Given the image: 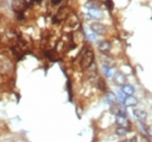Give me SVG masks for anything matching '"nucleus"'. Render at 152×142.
I'll return each mask as SVG.
<instances>
[{"instance_id":"obj_17","label":"nucleus","mask_w":152,"mask_h":142,"mask_svg":"<svg viewBox=\"0 0 152 142\" xmlns=\"http://www.w3.org/2000/svg\"><path fill=\"white\" fill-rule=\"evenodd\" d=\"M99 88L101 89L102 91H104V90H105V85H104V81H103V80H101V79L99 80Z\"/></svg>"},{"instance_id":"obj_6","label":"nucleus","mask_w":152,"mask_h":142,"mask_svg":"<svg viewBox=\"0 0 152 142\" xmlns=\"http://www.w3.org/2000/svg\"><path fill=\"white\" fill-rule=\"evenodd\" d=\"M134 116L137 118L139 122L143 124V122L147 120L148 114L145 111H142V110H134Z\"/></svg>"},{"instance_id":"obj_15","label":"nucleus","mask_w":152,"mask_h":142,"mask_svg":"<svg viewBox=\"0 0 152 142\" xmlns=\"http://www.w3.org/2000/svg\"><path fill=\"white\" fill-rule=\"evenodd\" d=\"M103 73H104V75L107 76V77H111L112 76V74H111V69L110 67H108V66H103Z\"/></svg>"},{"instance_id":"obj_14","label":"nucleus","mask_w":152,"mask_h":142,"mask_svg":"<svg viewBox=\"0 0 152 142\" xmlns=\"http://www.w3.org/2000/svg\"><path fill=\"white\" fill-rule=\"evenodd\" d=\"M128 131H129V128H125V127H118L116 128V135L118 136H125V135H127Z\"/></svg>"},{"instance_id":"obj_11","label":"nucleus","mask_w":152,"mask_h":142,"mask_svg":"<svg viewBox=\"0 0 152 142\" xmlns=\"http://www.w3.org/2000/svg\"><path fill=\"white\" fill-rule=\"evenodd\" d=\"M122 92L127 97L128 96H132L134 92H135V88L132 85H124V86H122Z\"/></svg>"},{"instance_id":"obj_3","label":"nucleus","mask_w":152,"mask_h":142,"mask_svg":"<svg viewBox=\"0 0 152 142\" xmlns=\"http://www.w3.org/2000/svg\"><path fill=\"white\" fill-rule=\"evenodd\" d=\"M90 30L97 35H104L107 33V27L101 23H93L90 25Z\"/></svg>"},{"instance_id":"obj_7","label":"nucleus","mask_w":152,"mask_h":142,"mask_svg":"<svg viewBox=\"0 0 152 142\" xmlns=\"http://www.w3.org/2000/svg\"><path fill=\"white\" fill-rule=\"evenodd\" d=\"M115 122H116L118 127L129 128V122H128L127 117H124V116H116V117H115Z\"/></svg>"},{"instance_id":"obj_8","label":"nucleus","mask_w":152,"mask_h":142,"mask_svg":"<svg viewBox=\"0 0 152 142\" xmlns=\"http://www.w3.org/2000/svg\"><path fill=\"white\" fill-rule=\"evenodd\" d=\"M99 50L102 52V53L107 54L108 52H110V50H111V44L107 41V40H104V41H101L100 44H99Z\"/></svg>"},{"instance_id":"obj_9","label":"nucleus","mask_w":152,"mask_h":142,"mask_svg":"<svg viewBox=\"0 0 152 142\" xmlns=\"http://www.w3.org/2000/svg\"><path fill=\"white\" fill-rule=\"evenodd\" d=\"M124 104L126 105V106H136L138 104V100L135 97H132V96H128L125 98L124 100Z\"/></svg>"},{"instance_id":"obj_13","label":"nucleus","mask_w":152,"mask_h":142,"mask_svg":"<svg viewBox=\"0 0 152 142\" xmlns=\"http://www.w3.org/2000/svg\"><path fill=\"white\" fill-rule=\"evenodd\" d=\"M99 3H100V2L97 1V0H89L88 2H87V5H86V7L89 8V10H90V9H98Z\"/></svg>"},{"instance_id":"obj_12","label":"nucleus","mask_w":152,"mask_h":142,"mask_svg":"<svg viewBox=\"0 0 152 142\" xmlns=\"http://www.w3.org/2000/svg\"><path fill=\"white\" fill-rule=\"evenodd\" d=\"M89 14H90V16H93V19H101L103 16L102 12L99 9H90L89 10Z\"/></svg>"},{"instance_id":"obj_5","label":"nucleus","mask_w":152,"mask_h":142,"mask_svg":"<svg viewBox=\"0 0 152 142\" xmlns=\"http://www.w3.org/2000/svg\"><path fill=\"white\" fill-rule=\"evenodd\" d=\"M113 80H114V83H115V85L121 86V87L124 86V85H126V81H127L126 76H125L123 73H121V72H116V73L114 74Z\"/></svg>"},{"instance_id":"obj_18","label":"nucleus","mask_w":152,"mask_h":142,"mask_svg":"<svg viewBox=\"0 0 152 142\" xmlns=\"http://www.w3.org/2000/svg\"><path fill=\"white\" fill-rule=\"evenodd\" d=\"M62 1H63V0H50V2H51V3H52L53 5H60Z\"/></svg>"},{"instance_id":"obj_2","label":"nucleus","mask_w":152,"mask_h":142,"mask_svg":"<svg viewBox=\"0 0 152 142\" xmlns=\"http://www.w3.org/2000/svg\"><path fill=\"white\" fill-rule=\"evenodd\" d=\"M111 113L115 116H124V117H127V113L125 111V108L118 105V104H113L111 105Z\"/></svg>"},{"instance_id":"obj_22","label":"nucleus","mask_w":152,"mask_h":142,"mask_svg":"<svg viewBox=\"0 0 152 142\" xmlns=\"http://www.w3.org/2000/svg\"><path fill=\"white\" fill-rule=\"evenodd\" d=\"M118 142H126V141H118Z\"/></svg>"},{"instance_id":"obj_10","label":"nucleus","mask_w":152,"mask_h":142,"mask_svg":"<svg viewBox=\"0 0 152 142\" xmlns=\"http://www.w3.org/2000/svg\"><path fill=\"white\" fill-rule=\"evenodd\" d=\"M105 101L110 105L116 104V102H118V97L113 92H107V94H105Z\"/></svg>"},{"instance_id":"obj_21","label":"nucleus","mask_w":152,"mask_h":142,"mask_svg":"<svg viewBox=\"0 0 152 142\" xmlns=\"http://www.w3.org/2000/svg\"><path fill=\"white\" fill-rule=\"evenodd\" d=\"M35 1H37V2H40V1H41V0H35Z\"/></svg>"},{"instance_id":"obj_4","label":"nucleus","mask_w":152,"mask_h":142,"mask_svg":"<svg viewBox=\"0 0 152 142\" xmlns=\"http://www.w3.org/2000/svg\"><path fill=\"white\" fill-rule=\"evenodd\" d=\"M26 7V2L25 0H13L12 1V9L15 11L16 13H21L23 12Z\"/></svg>"},{"instance_id":"obj_19","label":"nucleus","mask_w":152,"mask_h":142,"mask_svg":"<svg viewBox=\"0 0 152 142\" xmlns=\"http://www.w3.org/2000/svg\"><path fill=\"white\" fill-rule=\"evenodd\" d=\"M118 99L122 101V102H124V100H125V97H124V93L123 92H118Z\"/></svg>"},{"instance_id":"obj_1","label":"nucleus","mask_w":152,"mask_h":142,"mask_svg":"<svg viewBox=\"0 0 152 142\" xmlns=\"http://www.w3.org/2000/svg\"><path fill=\"white\" fill-rule=\"evenodd\" d=\"M95 60V54H93L91 49H84L82 54H80V62L79 65L83 69H89L93 64Z\"/></svg>"},{"instance_id":"obj_20","label":"nucleus","mask_w":152,"mask_h":142,"mask_svg":"<svg viewBox=\"0 0 152 142\" xmlns=\"http://www.w3.org/2000/svg\"><path fill=\"white\" fill-rule=\"evenodd\" d=\"M126 142H137V138L136 137H132V138H130L128 141H126Z\"/></svg>"},{"instance_id":"obj_16","label":"nucleus","mask_w":152,"mask_h":142,"mask_svg":"<svg viewBox=\"0 0 152 142\" xmlns=\"http://www.w3.org/2000/svg\"><path fill=\"white\" fill-rule=\"evenodd\" d=\"M105 5L108 7L109 10H112L113 9V1L112 0H107V1H105Z\"/></svg>"}]
</instances>
